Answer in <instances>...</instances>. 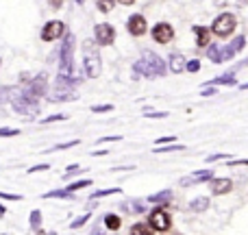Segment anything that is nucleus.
<instances>
[{
  "label": "nucleus",
  "mask_w": 248,
  "mask_h": 235,
  "mask_svg": "<svg viewBox=\"0 0 248 235\" xmlns=\"http://www.w3.org/2000/svg\"><path fill=\"white\" fill-rule=\"evenodd\" d=\"M11 107H13V111L20 113V116H26V118L39 116V103H37V98H31V96L24 92V87H22V85H16V90H13Z\"/></svg>",
  "instance_id": "3"
},
{
  "label": "nucleus",
  "mask_w": 248,
  "mask_h": 235,
  "mask_svg": "<svg viewBox=\"0 0 248 235\" xmlns=\"http://www.w3.org/2000/svg\"><path fill=\"white\" fill-rule=\"evenodd\" d=\"M168 72V63L153 50H144L141 57L133 63V78H159V77H166Z\"/></svg>",
  "instance_id": "1"
},
{
  "label": "nucleus",
  "mask_w": 248,
  "mask_h": 235,
  "mask_svg": "<svg viewBox=\"0 0 248 235\" xmlns=\"http://www.w3.org/2000/svg\"><path fill=\"white\" fill-rule=\"evenodd\" d=\"M0 65H2V59H0Z\"/></svg>",
  "instance_id": "55"
},
{
  "label": "nucleus",
  "mask_w": 248,
  "mask_h": 235,
  "mask_svg": "<svg viewBox=\"0 0 248 235\" xmlns=\"http://www.w3.org/2000/svg\"><path fill=\"white\" fill-rule=\"evenodd\" d=\"M174 150H185V146L183 144H179V141H176V144H168V146H157V148L153 150V153H174Z\"/></svg>",
  "instance_id": "27"
},
{
  "label": "nucleus",
  "mask_w": 248,
  "mask_h": 235,
  "mask_svg": "<svg viewBox=\"0 0 248 235\" xmlns=\"http://www.w3.org/2000/svg\"><path fill=\"white\" fill-rule=\"evenodd\" d=\"M94 42L98 44V46H113V42H116V29H113L111 24H107V22H100V24L94 26Z\"/></svg>",
  "instance_id": "8"
},
{
  "label": "nucleus",
  "mask_w": 248,
  "mask_h": 235,
  "mask_svg": "<svg viewBox=\"0 0 248 235\" xmlns=\"http://www.w3.org/2000/svg\"><path fill=\"white\" fill-rule=\"evenodd\" d=\"M103 222H105V227H107L109 231H118V229L122 227V218L118 214H105Z\"/></svg>",
  "instance_id": "19"
},
{
  "label": "nucleus",
  "mask_w": 248,
  "mask_h": 235,
  "mask_svg": "<svg viewBox=\"0 0 248 235\" xmlns=\"http://www.w3.org/2000/svg\"><path fill=\"white\" fill-rule=\"evenodd\" d=\"M229 46L235 50V55H237V52H242V50H244V46H246V35H235V37L229 42Z\"/></svg>",
  "instance_id": "23"
},
{
  "label": "nucleus",
  "mask_w": 248,
  "mask_h": 235,
  "mask_svg": "<svg viewBox=\"0 0 248 235\" xmlns=\"http://www.w3.org/2000/svg\"><path fill=\"white\" fill-rule=\"evenodd\" d=\"M128 235H155V231L150 229L148 222H137V224H133V227H131Z\"/></svg>",
  "instance_id": "22"
},
{
  "label": "nucleus",
  "mask_w": 248,
  "mask_h": 235,
  "mask_svg": "<svg viewBox=\"0 0 248 235\" xmlns=\"http://www.w3.org/2000/svg\"><path fill=\"white\" fill-rule=\"evenodd\" d=\"M83 188H92V179H81V181H74V183H70L68 188V192H78V189H83Z\"/></svg>",
  "instance_id": "26"
},
{
  "label": "nucleus",
  "mask_w": 248,
  "mask_h": 235,
  "mask_svg": "<svg viewBox=\"0 0 248 235\" xmlns=\"http://www.w3.org/2000/svg\"><path fill=\"white\" fill-rule=\"evenodd\" d=\"M70 116L68 113H55V116H48V118H42V124H50V122H65Z\"/></svg>",
  "instance_id": "33"
},
{
  "label": "nucleus",
  "mask_w": 248,
  "mask_h": 235,
  "mask_svg": "<svg viewBox=\"0 0 248 235\" xmlns=\"http://www.w3.org/2000/svg\"><path fill=\"white\" fill-rule=\"evenodd\" d=\"M78 144H81V140L63 141V144H57V146H52V148H48L46 153H59V150H70V148H74V146H78Z\"/></svg>",
  "instance_id": "24"
},
{
  "label": "nucleus",
  "mask_w": 248,
  "mask_h": 235,
  "mask_svg": "<svg viewBox=\"0 0 248 235\" xmlns=\"http://www.w3.org/2000/svg\"><path fill=\"white\" fill-rule=\"evenodd\" d=\"M92 235H103V231H98V229H96V231H94V233H92Z\"/></svg>",
  "instance_id": "52"
},
{
  "label": "nucleus",
  "mask_w": 248,
  "mask_h": 235,
  "mask_svg": "<svg viewBox=\"0 0 248 235\" xmlns=\"http://www.w3.org/2000/svg\"><path fill=\"white\" fill-rule=\"evenodd\" d=\"M207 57H209V61H214V63H222V46L209 44V46H207Z\"/></svg>",
  "instance_id": "20"
},
{
  "label": "nucleus",
  "mask_w": 248,
  "mask_h": 235,
  "mask_svg": "<svg viewBox=\"0 0 248 235\" xmlns=\"http://www.w3.org/2000/svg\"><path fill=\"white\" fill-rule=\"evenodd\" d=\"M120 4H124V7H131V4H135V0H118Z\"/></svg>",
  "instance_id": "48"
},
{
  "label": "nucleus",
  "mask_w": 248,
  "mask_h": 235,
  "mask_svg": "<svg viewBox=\"0 0 248 235\" xmlns=\"http://www.w3.org/2000/svg\"><path fill=\"white\" fill-rule=\"evenodd\" d=\"M113 111V105H94L92 107V113H109Z\"/></svg>",
  "instance_id": "40"
},
{
  "label": "nucleus",
  "mask_w": 248,
  "mask_h": 235,
  "mask_svg": "<svg viewBox=\"0 0 248 235\" xmlns=\"http://www.w3.org/2000/svg\"><path fill=\"white\" fill-rule=\"evenodd\" d=\"M35 235H46V231H42V229H37V231H35Z\"/></svg>",
  "instance_id": "51"
},
{
  "label": "nucleus",
  "mask_w": 248,
  "mask_h": 235,
  "mask_svg": "<svg viewBox=\"0 0 248 235\" xmlns=\"http://www.w3.org/2000/svg\"><path fill=\"white\" fill-rule=\"evenodd\" d=\"M144 118H150V120H163V118H170L168 111H146Z\"/></svg>",
  "instance_id": "39"
},
{
  "label": "nucleus",
  "mask_w": 248,
  "mask_h": 235,
  "mask_svg": "<svg viewBox=\"0 0 248 235\" xmlns=\"http://www.w3.org/2000/svg\"><path fill=\"white\" fill-rule=\"evenodd\" d=\"M83 70L85 77L98 78L103 74V59H100V48L94 39H83Z\"/></svg>",
  "instance_id": "2"
},
{
  "label": "nucleus",
  "mask_w": 248,
  "mask_h": 235,
  "mask_svg": "<svg viewBox=\"0 0 248 235\" xmlns=\"http://www.w3.org/2000/svg\"><path fill=\"white\" fill-rule=\"evenodd\" d=\"M222 159H231V153H211L205 157V163H216V161H222Z\"/></svg>",
  "instance_id": "30"
},
{
  "label": "nucleus",
  "mask_w": 248,
  "mask_h": 235,
  "mask_svg": "<svg viewBox=\"0 0 248 235\" xmlns=\"http://www.w3.org/2000/svg\"><path fill=\"white\" fill-rule=\"evenodd\" d=\"M46 235H57V233H55V231H50V233H46Z\"/></svg>",
  "instance_id": "54"
},
{
  "label": "nucleus",
  "mask_w": 248,
  "mask_h": 235,
  "mask_svg": "<svg viewBox=\"0 0 248 235\" xmlns=\"http://www.w3.org/2000/svg\"><path fill=\"white\" fill-rule=\"evenodd\" d=\"M201 70V61L198 59H192V61H187V68H185V72H198Z\"/></svg>",
  "instance_id": "41"
},
{
  "label": "nucleus",
  "mask_w": 248,
  "mask_h": 235,
  "mask_svg": "<svg viewBox=\"0 0 248 235\" xmlns=\"http://www.w3.org/2000/svg\"><path fill=\"white\" fill-rule=\"evenodd\" d=\"M90 218H92V214H90V211H87V214L78 216V218L74 220V222L70 224V227H72V229H81V227H85V222H87V220H90Z\"/></svg>",
  "instance_id": "35"
},
{
  "label": "nucleus",
  "mask_w": 248,
  "mask_h": 235,
  "mask_svg": "<svg viewBox=\"0 0 248 235\" xmlns=\"http://www.w3.org/2000/svg\"><path fill=\"white\" fill-rule=\"evenodd\" d=\"M44 170H50V166L48 163H37V166H33V168H29V174H35V172H44Z\"/></svg>",
  "instance_id": "43"
},
{
  "label": "nucleus",
  "mask_w": 248,
  "mask_h": 235,
  "mask_svg": "<svg viewBox=\"0 0 248 235\" xmlns=\"http://www.w3.org/2000/svg\"><path fill=\"white\" fill-rule=\"evenodd\" d=\"M235 59V50L231 46H222V63L224 61H233Z\"/></svg>",
  "instance_id": "37"
},
{
  "label": "nucleus",
  "mask_w": 248,
  "mask_h": 235,
  "mask_svg": "<svg viewBox=\"0 0 248 235\" xmlns=\"http://www.w3.org/2000/svg\"><path fill=\"white\" fill-rule=\"evenodd\" d=\"M118 0H96V7H98L100 13H111L113 7H116Z\"/></svg>",
  "instance_id": "25"
},
{
  "label": "nucleus",
  "mask_w": 248,
  "mask_h": 235,
  "mask_svg": "<svg viewBox=\"0 0 248 235\" xmlns=\"http://www.w3.org/2000/svg\"><path fill=\"white\" fill-rule=\"evenodd\" d=\"M237 29V17L233 16V13H220L218 17L214 20V24H211V33L216 35V37H229V35H233V31Z\"/></svg>",
  "instance_id": "5"
},
{
  "label": "nucleus",
  "mask_w": 248,
  "mask_h": 235,
  "mask_svg": "<svg viewBox=\"0 0 248 235\" xmlns=\"http://www.w3.org/2000/svg\"><path fill=\"white\" fill-rule=\"evenodd\" d=\"M150 37H153L155 44H170L174 39V26L170 22H157L150 29Z\"/></svg>",
  "instance_id": "10"
},
{
  "label": "nucleus",
  "mask_w": 248,
  "mask_h": 235,
  "mask_svg": "<svg viewBox=\"0 0 248 235\" xmlns=\"http://www.w3.org/2000/svg\"><path fill=\"white\" fill-rule=\"evenodd\" d=\"M194 35H196V46L198 48H207L209 46V39H211V29H207V26H194Z\"/></svg>",
  "instance_id": "17"
},
{
  "label": "nucleus",
  "mask_w": 248,
  "mask_h": 235,
  "mask_svg": "<svg viewBox=\"0 0 248 235\" xmlns=\"http://www.w3.org/2000/svg\"><path fill=\"white\" fill-rule=\"evenodd\" d=\"M78 94L74 90H65V87H55V90L50 92V96H48V100L50 103H72V100H77Z\"/></svg>",
  "instance_id": "14"
},
{
  "label": "nucleus",
  "mask_w": 248,
  "mask_h": 235,
  "mask_svg": "<svg viewBox=\"0 0 248 235\" xmlns=\"http://www.w3.org/2000/svg\"><path fill=\"white\" fill-rule=\"evenodd\" d=\"M120 188H107V189H98V192L92 194V198H103V196H111V194H120Z\"/></svg>",
  "instance_id": "32"
},
{
  "label": "nucleus",
  "mask_w": 248,
  "mask_h": 235,
  "mask_svg": "<svg viewBox=\"0 0 248 235\" xmlns=\"http://www.w3.org/2000/svg\"><path fill=\"white\" fill-rule=\"evenodd\" d=\"M148 224H150L153 231H159V233L168 231L170 224H172V218H170V214H168L166 207H157V209L150 211L148 214Z\"/></svg>",
  "instance_id": "7"
},
{
  "label": "nucleus",
  "mask_w": 248,
  "mask_h": 235,
  "mask_svg": "<svg viewBox=\"0 0 248 235\" xmlns=\"http://www.w3.org/2000/svg\"><path fill=\"white\" fill-rule=\"evenodd\" d=\"M4 214H7V207H2V205H0V216H4Z\"/></svg>",
  "instance_id": "50"
},
{
  "label": "nucleus",
  "mask_w": 248,
  "mask_h": 235,
  "mask_svg": "<svg viewBox=\"0 0 248 235\" xmlns=\"http://www.w3.org/2000/svg\"><path fill=\"white\" fill-rule=\"evenodd\" d=\"M24 92L31 98H44L48 94V72H39L37 77H33L29 83H24Z\"/></svg>",
  "instance_id": "6"
},
{
  "label": "nucleus",
  "mask_w": 248,
  "mask_h": 235,
  "mask_svg": "<svg viewBox=\"0 0 248 235\" xmlns=\"http://www.w3.org/2000/svg\"><path fill=\"white\" fill-rule=\"evenodd\" d=\"M68 33V29H65V22L61 20H50L44 24L42 33H39V37L44 39V42H55V39H61L63 35Z\"/></svg>",
  "instance_id": "9"
},
{
  "label": "nucleus",
  "mask_w": 248,
  "mask_h": 235,
  "mask_svg": "<svg viewBox=\"0 0 248 235\" xmlns=\"http://www.w3.org/2000/svg\"><path fill=\"white\" fill-rule=\"evenodd\" d=\"M240 90H248V83H246V85H240Z\"/></svg>",
  "instance_id": "53"
},
{
  "label": "nucleus",
  "mask_w": 248,
  "mask_h": 235,
  "mask_svg": "<svg viewBox=\"0 0 248 235\" xmlns=\"http://www.w3.org/2000/svg\"><path fill=\"white\" fill-rule=\"evenodd\" d=\"M216 92H218V90H216L214 85L202 87V90H201V96H202V98H209V96H216Z\"/></svg>",
  "instance_id": "44"
},
{
  "label": "nucleus",
  "mask_w": 248,
  "mask_h": 235,
  "mask_svg": "<svg viewBox=\"0 0 248 235\" xmlns=\"http://www.w3.org/2000/svg\"><path fill=\"white\" fill-rule=\"evenodd\" d=\"M189 209H192V211H198V214H201V211H207V209H209V198H207V196L194 198V201L189 203Z\"/></svg>",
  "instance_id": "21"
},
{
  "label": "nucleus",
  "mask_w": 248,
  "mask_h": 235,
  "mask_svg": "<svg viewBox=\"0 0 248 235\" xmlns=\"http://www.w3.org/2000/svg\"><path fill=\"white\" fill-rule=\"evenodd\" d=\"M31 229H33V231L42 229V211H39V209L31 211Z\"/></svg>",
  "instance_id": "29"
},
{
  "label": "nucleus",
  "mask_w": 248,
  "mask_h": 235,
  "mask_svg": "<svg viewBox=\"0 0 248 235\" xmlns=\"http://www.w3.org/2000/svg\"><path fill=\"white\" fill-rule=\"evenodd\" d=\"M185 68H187V59H185L181 52H172L170 57H168V70L174 74H181L185 72Z\"/></svg>",
  "instance_id": "15"
},
{
  "label": "nucleus",
  "mask_w": 248,
  "mask_h": 235,
  "mask_svg": "<svg viewBox=\"0 0 248 235\" xmlns=\"http://www.w3.org/2000/svg\"><path fill=\"white\" fill-rule=\"evenodd\" d=\"M74 33L68 31L59 48V74L63 77H74Z\"/></svg>",
  "instance_id": "4"
},
{
  "label": "nucleus",
  "mask_w": 248,
  "mask_h": 235,
  "mask_svg": "<svg viewBox=\"0 0 248 235\" xmlns=\"http://www.w3.org/2000/svg\"><path fill=\"white\" fill-rule=\"evenodd\" d=\"M20 135V128H13V126H0V137H16Z\"/></svg>",
  "instance_id": "36"
},
{
  "label": "nucleus",
  "mask_w": 248,
  "mask_h": 235,
  "mask_svg": "<svg viewBox=\"0 0 248 235\" xmlns=\"http://www.w3.org/2000/svg\"><path fill=\"white\" fill-rule=\"evenodd\" d=\"M126 31L133 35V37H141V35L148 33V22L141 13H133L126 20Z\"/></svg>",
  "instance_id": "11"
},
{
  "label": "nucleus",
  "mask_w": 248,
  "mask_h": 235,
  "mask_svg": "<svg viewBox=\"0 0 248 235\" xmlns=\"http://www.w3.org/2000/svg\"><path fill=\"white\" fill-rule=\"evenodd\" d=\"M81 166H78V163H72V166H68L65 168V174H63V179H70V176L72 174H81Z\"/></svg>",
  "instance_id": "38"
},
{
  "label": "nucleus",
  "mask_w": 248,
  "mask_h": 235,
  "mask_svg": "<svg viewBox=\"0 0 248 235\" xmlns=\"http://www.w3.org/2000/svg\"><path fill=\"white\" fill-rule=\"evenodd\" d=\"M214 179V170H198V172H192V174L183 176L179 181L181 188H189V185H198V183H207V181Z\"/></svg>",
  "instance_id": "12"
},
{
  "label": "nucleus",
  "mask_w": 248,
  "mask_h": 235,
  "mask_svg": "<svg viewBox=\"0 0 248 235\" xmlns=\"http://www.w3.org/2000/svg\"><path fill=\"white\" fill-rule=\"evenodd\" d=\"M172 198H174L172 189H163V192H159V194H150L148 203H157L159 207H168L172 203Z\"/></svg>",
  "instance_id": "18"
},
{
  "label": "nucleus",
  "mask_w": 248,
  "mask_h": 235,
  "mask_svg": "<svg viewBox=\"0 0 248 235\" xmlns=\"http://www.w3.org/2000/svg\"><path fill=\"white\" fill-rule=\"evenodd\" d=\"M109 141H122V135H107V137H100L98 144H109Z\"/></svg>",
  "instance_id": "45"
},
{
  "label": "nucleus",
  "mask_w": 248,
  "mask_h": 235,
  "mask_svg": "<svg viewBox=\"0 0 248 235\" xmlns=\"http://www.w3.org/2000/svg\"><path fill=\"white\" fill-rule=\"evenodd\" d=\"M0 198L2 201H22V194H9V192H0Z\"/></svg>",
  "instance_id": "42"
},
{
  "label": "nucleus",
  "mask_w": 248,
  "mask_h": 235,
  "mask_svg": "<svg viewBox=\"0 0 248 235\" xmlns=\"http://www.w3.org/2000/svg\"><path fill=\"white\" fill-rule=\"evenodd\" d=\"M48 4H50V7L57 11V9H61V7H63V0H48Z\"/></svg>",
  "instance_id": "47"
},
{
  "label": "nucleus",
  "mask_w": 248,
  "mask_h": 235,
  "mask_svg": "<svg viewBox=\"0 0 248 235\" xmlns=\"http://www.w3.org/2000/svg\"><path fill=\"white\" fill-rule=\"evenodd\" d=\"M111 153V150H105V148H98V150H94V153H92V157H105V155H109Z\"/></svg>",
  "instance_id": "46"
},
{
  "label": "nucleus",
  "mask_w": 248,
  "mask_h": 235,
  "mask_svg": "<svg viewBox=\"0 0 248 235\" xmlns=\"http://www.w3.org/2000/svg\"><path fill=\"white\" fill-rule=\"evenodd\" d=\"M168 144H176V135H163L155 140V146H168Z\"/></svg>",
  "instance_id": "34"
},
{
  "label": "nucleus",
  "mask_w": 248,
  "mask_h": 235,
  "mask_svg": "<svg viewBox=\"0 0 248 235\" xmlns=\"http://www.w3.org/2000/svg\"><path fill=\"white\" fill-rule=\"evenodd\" d=\"M209 189L214 196H224V194H229L233 189V181L227 179V176H214L209 181Z\"/></svg>",
  "instance_id": "13"
},
{
  "label": "nucleus",
  "mask_w": 248,
  "mask_h": 235,
  "mask_svg": "<svg viewBox=\"0 0 248 235\" xmlns=\"http://www.w3.org/2000/svg\"><path fill=\"white\" fill-rule=\"evenodd\" d=\"M44 198H72V192H68V189H50V192L44 194Z\"/></svg>",
  "instance_id": "28"
},
{
  "label": "nucleus",
  "mask_w": 248,
  "mask_h": 235,
  "mask_svg": "<svg viewBox=\"0 0 248 235\" xmlns=\"http://www.w3.org/2000/svg\"><path fill=\"white\" fill-rule=\"evenodd\" d=\"M20 81H31V74H20Z\"/></svg>",
  "instance_id": "49"
},
{
  "label": "nucleus",
  "mask_w": 248,
  "mask_h": 235,
  "mask_svg": "<svg viewBox=\"0 0 248 235\" xmlns=\"http://www.w3.org/2000/svg\"><path fill=\"white\" fill-rule=\"evenodd\" d=\"M209 85H214V87H218V85L235 87V85H237V78H235V74H233V72H224V74H220V77L211 78V81H205V83H202V87H209Z\"/></svg>",
  "instance_id": "16"
},
{
  "label": "nucleus",
  "mask_w": 248,
  "mask_h": 235,
  "mask_svg": "<svg viewBox=\"0 0 248 235\" xmlns=\"http://www.w3.org/2000/svg\"><path fill=\"white\" fill-rule=\"evenodd\" d=\"M13 90H16V85H13V87H0V105H4V103H11Z\"/></svg>",
  "instance_id": "31"
}]
</instances>
